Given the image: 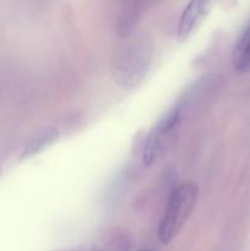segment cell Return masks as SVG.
Returning <instances> with one entry per match:
<instances>
[{
	"instance_id": "ba28073f",
	"label": "cell",
	"mask_w": 250,
	"mask_h": 251,
	"mask_svg": "<svg viewBox=\"0 0 250 251\" xmlns=\"http://www.w3.org/2000/svg\"><path fill=\"white\" fill-rule=\"evenodd\" d=\"M90 251H117V250H104V249H92Z\"/></svg>"
},
{
	"instance_id": "52a82bcc",
	"label": "cell",
	"mask_w": 250,
	"mask_h": 251,
	"mask_svg": "<svg viewBox=\"0 0 250 251\" xmlns=\"http://www.w3.org/2000/svg\"><path fill=\"white\" fill-rule=\"evenodd\" d=\"M55 251H82V250H75V249H59Z\"/></svg>"
},
{
	"instance_id": "6da1fadb",
	"label": "cell",
	"mask_w": 250,
	"mask_h": 251,
	"mask_svg": "<svg viewBox=\"0 0 250 251\" xmlns=\"http://www.w3.org/2000/svg\"><path fill=\"white\" fill-rule=\"evenodd\" d=\"M152 63V43L145 36L129 39L114 58L113 78L123 88L139 85Z\"/></svg>"
},
{
	"instance_id": "7a4b0ae2",
	"label": "cell",
	"mask_w": 250,
	"mask_h": 251,
	"mask_svg": "<svg viewBox=\"0 0 250 251\" xmlns=\"http://www.w3.org/2000/svg\"><path fill=\"white\" fill-rule=\"evenodd\" d=\"M199 198V189L194 183H183L171 194L158 226V240L169 244L193 213Z\"/></svg>"
},
{
	"instance_id": "3957f363",
	"label": "cell",
	"mask_w": 250,
	"mask_h": 251,
	"mask_svg": "<svg viewBox=\"0 0 250 251\" xmlns=\"http://www.w3.org/2000/svg\"><path fill=\"white\" fill-rule=\"evenodd\" d=\"M179 122H180V109L174 108L151 130L142 151V162L145 166L150 167L166 151L167 147L172 144L174 135L179 127Z\"/></svg>"
},
{
	"instance_id": "8992f818",
	"label": "cell",
	"mask_w": 250,
	"mask_h": 251,
	"mask_svg": "<svg viewBox=\"0 0 250 251\" xmlns=\"http://www.w3.org/2000/svg\"><path fill=\"white\" fill-rule=\"evenodd\" d=\"M58 137V131L53 127H48V129H44L43 131L39 132L38 135L33 137V139L29 141V144L27 145L26 149H25L22 157L26 158V157L34 156L38 152L43 151L44 149L49 146L50 144H53L54 141Z\"/></svg>"
},
{
	"instance_id": "5b68a950",
	"label": "cell",
	"mask_w": 250,
	"mask_h": 251,
	"mask_svg": "<svg viewBox=\"0 0 250 251\" xmlns=\"http://www.w3.org/2000/svg\"><path fill=\"white\" fill-rule=\"evenodd\" d=\"M232 63L237 73L245 74L250 71V22L235 42Z\"/></svg>"
},
{
	"instance_id": "277c9868",
	"label": "cell",
	"mask_w": 250,
	"mask_h": 251,
	"mask_svg": "<svg viewBox=\"0 0 250 251\" xmlns=\"http://www.w3.org/2000/svg\"><path fill=\"white\" fill-rule=\"evenodd\" d=\"M216 0H190L184 9L178 24L176 37L180 42L188 39L202 25L212 10Z\"/></svg>"
},
{
	"instance_id": "9c48e42d",
	"label": "cell",
	"mask_w": 250,
	"mask_h": 251,
	"mask_svg": "<svg viewBox=\"0 0 250 251\" xmlns=\"http://www.w3.org/2000/svg\"><path fill=\"white\" fill-rule=\"evenodd\" d=\"M142 251H149V250H142Z\"/></svg>"
}]
</instances>
